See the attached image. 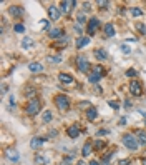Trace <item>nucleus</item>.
Returning a JSON list of instances; mask_svg holds the SVG:
<instances>
[{
    "label": "nucleus",
    "instance_id": "10",
    "mask_svg": "<svg viewBox=\"0 0 146 165\" xmlns=\"http://www.w3.org/2000/svg\"><path fill=\"white\" fill-rule=\"evenodd\" d=\"M8 12H10V15H12V17H22L23 10H22V7H20V5H12L8 9Z\"/></svg>",
    "mask_w": 146,
    "mask_h": 165
},
{
    "label": "nucleus",
    "instance_id": "9",
    "mask_svg": "<svg viewBox=\"0 0 146 165\" xmlns=\"http://www.w3.org/2000/svg\"><path fill=\"white\" fill-rule=\"evenodd\" d=\"M48 37L53 38V40H56V38H63V30L62 29H50Z\"/></svg>",
    "mask_w": 146,
    "mask_h": 165
},
{
    "label": "nucleus",
    "instance_id": "12",
    "mask_svg": "<svg viewBox=\"0 0 146 165\" xmlns=\"http://www.w3.org/2000/svg\"><path fill=\"white\" fill-rule=\"evenodd\" d=\"M90 44V37H78L76 38V47L78 48H83Z\"/></svg>",
    "mask_w": 146,
    "mask_h": 165
},
{
    "label": "nucleus",
    "instance_id": "14",
    "mask_svg": "<svg viewBox=\"0 0 146 165\" xmlns=\"http://www.w3.org/2000/svg\"><path fill=\"white\" fill-rule=\"evenodd\" d=\"M28 68H30V72L38 73V72H42V70H43V65H42V64H38V62H32V64L28 65Z\"/></svg>",
    "mask_w": 146,
    "mask_h": 165
},
{
    "label": "nucleus",
    "instance_id": "16",
    "mask_svg": "<svg viewBox=\"0 0 146 165\" xmlns=\"http://www.w3.org/2000/svg\"><path fill=\"white\" fill-rule=\"evenodd\" d=\"M97 117H98V110L95 107H90V108H88V112H87V118H88V120H95Z\"/></svg>",
    "mask_w": 146,
    "mask_h": 165
},
{
    "label": "nucleus",
    "instance_id": "41",
    "mask_svg": "<svg viewBox=\"0 0 146 165\" xmlns=\"http://www.w3.org/2000/svg\"><path fill=\"white\" fill-rule=\"evenodd\" d=\"M83 9H85V10H90V3L85 2V3H83Z\"/></svg>",
    "mask_w": 146,
    "mask_h": 165
},
{
    "label": "nucleus",
    "instance_id": "23",
    "mask_svg": "<svg viewBox=\"0 0 146 165\" xmlns=\"http://www.w3.org/2000/svg\"><path fill=\"white\" fill-rule=\"evenodd\" d=\"M100 79H101V75H98V73H95V72H91L90 75H88V80H90L91 83H97V82H100Z\"/></svg>",
    "mask_w": 146,
    "mask_h": 165
},
{
    "label": "nucleus",
    "instance_id": "37",
    "mask_svg": "<svg viewBox=\"0 0 146 165\" xmlns=\"http://www.w3.org/2000/svg\"><path fill=\"white\" fill-rule=\"evenodd\" d=\"M78 23H85V22H87V19H85V15H78Z\"/></svg>",
    "mask_w": 146,
    "mask_h": 165
},
{
    "label": "nucleus",
    "instance_id": "34",
    "mask_svg": "<svg viewBox=\"0 0 146 165\" xmlns=\"http://www.w3.org/2000/svg\"><path fill=\"white\" fill-rule=\"evenodd\" d=\"M33 93H35V89H33V87H30V89L25 90V95H33Z\"/></svg>",
    "mask_w": 146,
    "mask_h": 165
},
{
    "label": "nucleus",
    "instance_id": "44",
    "mask_svg": "<svg viewBox=\"0 0 146 165\" xmlns=\"http://www.w3.org/2000/svg\"><path fill=\"white\" fill-rule=\"evenodd\" d=\"M76 165H87V163H85V162H83V160H80V162H78Z\"/></svg>",
    "mask_w": 146,
    "mask_h": 165
},
{
    "label": "nucleus",
    "instance_id": "39",
    "mask_svg": "<svg viewBox=\"0 0 146 165\" xmlns=\"http://www.w3.org/2000/svg\"><path fill=\"white\" fill-rule=\"evenodd\" d=\"M85 107H90V102H81V104H80V108H85Z\"/></svg>",
    "mask_w": 146,
    "mask_h": 165
},
{
    "label": "nucleus",
    "instance_id": "42",
    "mask_svg": "<svg viewBox=\"0 0 146 165\" xmlns=\"http://www.w3.org/2000/svg\"><path fill=\"white\" fill-rule=\"evenodd\" d=\"M98 133H100V135H106V133H108V130H100Z\"/></svg>",
    "mask_w": 146,
    "mask_h": 165
},
{
    "label": "nucleus",
    "instance_id": "21",
    "mask_svg": "<svg viewBox=\"0 0 146 165\" xmlns=\"http://www.w3.org/2000/svg\"><path fill=\"white\" fill-rule=\"evenodd\" d=\"M136 137H138L140 145H146V133H144V130H140V132L136 133Z\"/></svg>",
    "mask_w": 146,
    "mask_h": 165
},
{
    "label": "nucleus",
    "instance_id": "17",
    "mask_svg": "<svg viewBox=\"0 0 146 165\" xmlns=\"http://www.w3.org/2000/svg\"><path fill=\"white\" fill-rule=\"evenodd\" d=\"M35 163H37V165H47L48 163V159L45 155H42V153H38V155L35 157Z\"/></svg>",
    "mask_w": 146,
    "mask_h": 165
},
{
    "label": "nucleus",
    "instance_id": "3",
    "mask_svg": "<svg viewBox=\"0 0 146 165\" xmlns=\"http://www.w3.org/2000/svg\"><path fill=\"white\" fill-rule=\"evenodd\" d=\"M55 104L60 110H68L70 108V99L66 95H56L55 97Z\"/></svg>",
    "mask_w": 146,
    "mask_h": 165
},
{
    "label": "nucleus",
    "instance_id": "13",
    "mask_svg": "<svg viewBox=\"0 0 146 165\" xmlns=\"http://www.w3.org/2000/svg\"><path fill=\"white\" fill-rule=\"evenodd\" d=\"M66 133H68V137H72V139H76V137L80 135V128H78L76 125H72V127H68Z\"/></svg>",
    "mask_w": 146,
    "mask_h": 165
},
{
    "label": "nucleus",
    "instance_id": "27",
    "mask_svg": "<svg viewBox=\"0 0 146 165\" xmlns=\"http://www.w3.org/2000/svg\"><path fill=\"white\" fill-rule=\"evenodd\" d=\"M13 30H15L17 33H23V32H25V27L22 25V23H17V25L13 27Z\"/></svg>",
    "mask_w": 146,
    "mask_h": 165
},
{
    "label": "nucleus",
    "instance_id": "4",
    "mask_svg": "<svg viewBox=\"0 0 146 165\" xmlns=\"http://www.w3.org/2000/svg\"><path fill=\"white\" fill-rule=\"evenodd\" d=\"M76 65H78V70L83 72V73H87L88 70H90V62H88L85 57H78L76 58Z\"/></svg>",
    "mask_w": 146,
    "mask_h": 165
},
{
    "label": "nucleus",
    "instance_id": "29",
    "mask_svg": "<svg viewBox=\"0 0 146 165\" xmlns=\"http://www.w3.org/2000/svg\"><path fill=\"white\" fill-rule=\"evenodd\" d=\"M50 120H52V112L47 110V112L43 114V122H50Z\"/></svg>",
    "mask_w": 146,
    "mask_h": 165
},
{
    "label": "nucleus",
    "instance_id": "6",
    "mask_svg": "<svg viewBox=\"0 0 146 165\" xmlns=\"http://www.w3.org/2000/svg\"><path fill=\"white\" fill-rule=\"evenodd\" d=\"M75 5H76V2H73V0H65V2L60 3V12L68 13L72 10V7H75Z\"/></svg>",
    "mask_w": 146,
    "mask_h": 165
},
{
    "label": "nucleus",
    "instance_id": "36",
    "mask_svg": "<svg viewBox=\"0 0 146 165\" xmlns=\"http://www.w3.org/2000/svg\"><path fill=\"white\" fill-rule=\"evenodd\" d=\"M131 163V160H128V159H124V160H120L118 165H130Z\"/></svg>",
    "mask_w": 146,
    "mask_h": 165
},
{
    "label": "nucleus",
    "instance_id": "40",
    "mask_svg": "<svg viewBox=\"0 0 146 165\" xmlns=\"http://www.w3.org/2000/svg\"><path fill=\"white\" fill-rule=\"evenodd\" d=\"M63 163H65V165H70V163H72V157H66V159L63 160Z\"/></svg>",
    "mask_w": 146,
    "mask_h": 165
},
{
    "label": "nucleus",
    "instance_id": "11",
    "mask_svg": "<svg viewBox=\"0 0 146 165\" xmlns=\"http://www.w3.org/2000/svg\"><path fill=\"white\" fill-rule=\"evenodd\" d=\"M43 142H45L43 139H40V137H35V139H32L30 147H32V149H35V150H37V149H40V147L43 145Z\"/></svg>",
    "mask_w": 146,
    "mask_h": 165
},
{
    "label": "nucleus",
    "instance_id": "2",
    "mask_svg": "<svg viewBox=\"0 0 146 165\" xmlns=\"http://www.w3.org/2000/svg\"><path fill=\"white\" fill-rule=\"evenodd\" d=\"M40 108H42V104H40V100L38 99H32L30 102L27 104V114L28 115H37L38 112H40Z\"/></svg>",
    "mask_w": 146,
    "mask_h": 165
},
{
    "label": "nucleus",
    "instance_id": "19",
    "mask_svg": "<svg viewBox=\"0 0 146 165\" xmlns=\"http://www.w3.org/2000/svg\"><path fill=\"white\" fill-rule=\"evenodd\" d=\"M33 45H35V42L32 40L30 37H25L23 40H22V47H23V48H32Z\"/></svg>",
    "mask_w": 146,
    "mask_h": 165
},
{
    "label": "nucleus",
    "instance_id": "30",
    "mask_svg": "<svg viewBox=\"0 0 146 165\" xmlns=\"http://www.w3.org/2000/svg\"><path fill=\"white\" fill-rule=\"evenodd\" d=\"M136 29L140 30V32L143 33V35L146 33V25H144V23H136Z\"/></svg>",
    "mask_w": 146,
    "mask_h": 165
},
{
    "label": "nucleus",
    "instance_id": "26",
    "mask_svg": "<svg viewBox=\"0 0 146 165\" xmlns=\"http://www.w3.org/2000/svg\"><path fill=\"white\" fill-rule=\"evenodd\" d=\"M131 15H133V17H140V15H143V10L138 9V7H134V9H131Z\"/></svg>",
    "mask_w": 146,
    "mask_h": 165
},
{
    "label": "nucleus",
    "instance_id": "32",
    "mask_svg": "<svg viewBox=\"0 0 146 165\" xmlns=\"http://www.w3.org/2000/svg\"><path fill=\"white\" fill-rule=\"evenodd\" d=\"M126 77H136V70H134V68H128L126 70Z\"/></svg>",
    "mask_w": 146,
    "mask_h": 165
},
{
    "label": "nucleus",
    "instance_id": "18",
    "mask_svg": "<svg viewBox=\"0 0 146 165\" xmlns=\"http://www.w3.org/2000/svg\"><path fill=\"white\" fill-rule=\"evenodd\" d=\"M7 157H8L10 160H12V162H19V152H17V150H8V152H7Z\"/></svg>",
    "mask_w": 146,
    "mask_h": 165
},
{
    "label": "nucleus",
    "instance_id": "8",
    "mask_svg": "<svg viewBox=\"0 0 146 165\" xmlns=\"http://www.w3.org/2000/svg\"><path fill=\"white\" fill-rule=\"evenodd\" d=\"M48 15H50V19H52V20H58V19H60V10H58V7H56V5H50V7H48Z\"/></svg>",
    "mask_w": 146,
    "mask_h": 165
},
{
    "label": "nucleus",
    "instance_id": "20",
    "mask_svg": "<svg viewBox=\"0 0 146 165\" xmlns=\"http://www.w3.org/2000/svg\"><path fill=\"white\" fill-rule=\"evenodd\" d=\"M105 33H106V37H113V35H115V27H113L111 23H106L105 25Z\"/></svg>",
    "mask_w": 146,
    "mask_h": 165
},
{
    "label": "nucleus",
    "instance_id": "38",
    "mask_svg": "<svg viewBox=\"0 0 146 165\" xmlns=\"http://www.w3.org/2000/svg\"><path fill=\"white\" fill-rule=\"evenodd\" d=\"M108 104H110V107H111V108H116V110H118V107H120V105L116 104V102H111V100H110Z\"/></svg>",
    "mask_w": 146,
    "mask_h": 165
},
{
    "label": "nucleus",
    "instance_id": "5",
    "mask_svg": "<svg viewBox=\"0 0 146 165\" xmlns=\"http://www.w3.org/2000/svg\"><path fill=\"white\" fill-rule=\"evenodd\" d=\"M130 92L133 93V95H136V97H140V95H143V87H141V83L140 82H131L130 83Z\"/></svg>",
    "mask_w": 146,
    "mask_h": 165
},
{
    "label": "nucleus",
    "instance_id": "25",
    "mask_svg": "<svg viewBox=\"0 0 146 165\" xmlns=\"http://www.w3.org/2000/svg\"><path fill=\"white\" fill-rule=\"evenodd\" d=\"M90 152H91V143H85L81 155H83V157H88V155H90Z\"/></svg>",
    "mask_w": 146,
    "mask_h": 165
},
{
    "label": "nucleus",
    "instance_id": "45",
    "mask_svg": "<svg viewBox=\"0 0 146 165\" xmlns=\"http://www.w3.org/2000/svg\"><path fill=\"white\" fill-rule=\"evenodd\" d=\"M141 163H143V165H146V159H143V162H141Z\"/></svg>",
    "mask_w": 146,
    "mask_h": 165
},
{
    "label": "nucleus",
    "instance_id": "24",
    "mask_svg": "<svg viewBox=\"0 0 146 165\" xmlns=\"http://www.w3.org/2000/svg\"><path fill=\"white\" fill-rule=\"evenodd\" d=\"M93 72H95V73H98V75H101V77L106 73V72H105V67H103V65H97V67H93Z\"/></svg>",
    "mask_w": 146,
    "mask_h": 165
},
{
    "label": "nucleus",
    "instance_id": "28",
    "mask_svg": "<svg viewBox=\"0 0 146 165\" xmlns=\"http://www.w3.org/2000/svg\"><path fill=\"white\" fill-rule=\"evenodd\" d=\"M48 60L53 62V64H60V62H62V57H60V55H55V57H50Z\"/></svg>",
    "mask_w": 146,
    "mask_h": 165
},
{
    "label": "nucleus",
    "instance_id": "7",
    "mask_svg": "<svg viewBox=\"0 0 146 165\" xmlns=\"http://www.w3.org/2000/svg\"><path fill=\"white\" fill-rule=\"evenodd\" d=\"M100 27V20L97 19V17H93V19H90V22H88V33L93 35L95 32H97V29Z\"/></svg>",
    "mask_w": 146,
    "mask_h": 165
},
{
    "label": "nucleus",
    "instance_id": "31",
    "mask_svg": "<svg viewBox=\"0 0 146 165\" xmlns=\"http://www.w3.org/2000/svg\"><path fill=\"white\" fill-rule=\"evenodd\" d=\"M98 5L101 7V9H108L110 2H106V0H98Z\"/></svg>",
    "mask_w": 146,
    "mask_h": 165
},
{
    "label": "nucleus",
    "instance_id": "35",
    "mask_svg": "<svg viewBox=\"0 0 146 165\" xmlns=\"http://www.w3.org/2000/svg\"><path fill=\"white\" fill-rule=\"evenodd\" d=\"M121 50H123V54H130V52H131V48L128 47V45H121Z\"/></svg>",
    "mask_w": 146,
    "mask_h": 165
},
{
    "label": "nucleus",
    "instance_id": "15",
    "mask_svg": "<svg viewBox=\"0 0 146 165\" xmlns=\"http://www.w3.org/2000/svg\"><path fill=\"white\" fill-rule=\"evenodd\" d=\"M58 80H60L62 83H72V82H73V77L68 75V73H60V75H58Z\"/></svg>",
    "mask_w": 146,
    "mask_h": 165
},
{
    "label": "nucleus",
    "instance_id": "1",
    "mask_svg": "<svg viewBox=\"0 0 146 165\" xmlns=\"http://www.w3.org/2000/svg\"><path fill=\"white\" fill-rule=\"evenodd\" d=\"M123 143L128 147L130 150H136L138 145H140V142H138V139L134 135H131V133H124L123 135Z\"/></svg>",
    "mask_w": 146,
    "mask_h": 165
},
{
    "label": "nucleus",
    "instance_id": "43",
    "mask_svg": "<svg viewBox=\"0 0 146 165\" xmlns=\"http://www.w3.org/2000/svg\"><path fill=\"white\" fill-rule=\"evenodd\" d=\"M90 165H100L98 162H95V160H91V162H90Z\"/></svg>",
    "mask_w": 146,
    "mask_h": 165
},
{
    "label": "nucleus",
    "instance_id": "33",
    "mask_svg": "<svg viewBox=\"0 0 146 165\" xmlns=\"http://www.w3.org/2000/svg\"><path fill=\"white\" fill-rule=\"evenodd\" d=\"M103 145H105V142H103V140H97V142H95V149H101Z\"/></svg>",
    "mask_w": 146,
    "mask_h": 165
},
{
    "label": "nucleus",
    "instance_id": "22",
    "mask_svg": "<svg viewBox=\"0 0 146 165\" xmlns=\"http://www.w3.org/2000/svg\"><path fill=\"white\" fill-rule=\"evenodd\" d=\"M95 57H97L98 60H106V58H108V54H106L105 50H97L95 52Z\"/></svg>",
    "mask_w": 146,
    "mask_h": 165
}]
</instances>
